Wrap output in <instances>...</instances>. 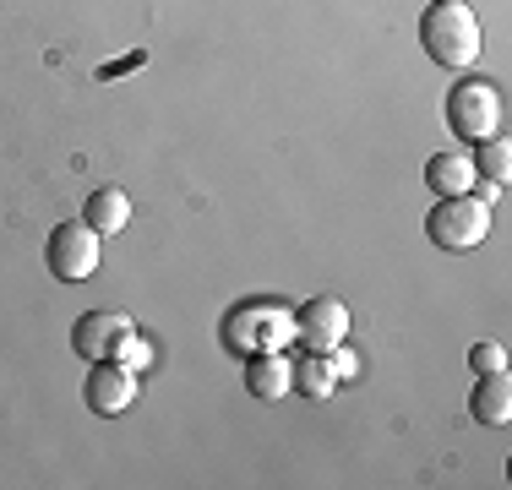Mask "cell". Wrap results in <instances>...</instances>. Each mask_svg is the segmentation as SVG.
I'll return each instance as SVG.
<instances>
[{
    "mask_svg": "<svg viewBox=\"0 0 512 490\" xmlns=\"http://www.w3.org/2000/svg\"><path fill=\"white\" fill-rule=\"evenodd\" d=\"M425 186L436 196H469V191H480V169H474L469 153H436L425 164Z\"/></svg>",
    "mask_w": 512,
    "mask_h": 490,
    "instance_id": "10",
    "label": "cell"
},
{
    "mask_svg": "<svg viewBox=\"0 0 512 490\" xmlns=\"http://www.w3.org/2000/svg\"><path fill=\"white\" fill-rule=\"evenodd\" d=\"M295 387H306V398H333L338 376H333V365H327V354H306V349H300V360H295Z\"/></svg>",
    "mask_w": 512,
    "mask_h": 490,
    "instance_id": "14",
    "label": "cell"
},
{
    "mask_svg": "<svg viewBox=\"0 0 512 490\" xmlns=\"http://www.w3.org/2000/svg\"><path fill=\"white\" fill-rule=\"evenodd\" d=\"M246 392L251 398H289L295 392V360L289 354H251L246 360Z\"/></svg>",
    "mask_w": 512,
    "mask_h": 490,
    "instance_id": "9",
    "label": "cell"
},
{
    "mask_svg": "<svg viewBox=\"0 0 512 490\" xmlns=\"http://www.w3.org/2000/svg\"><path fill=\"white\" fill-rule=\"evenodd\" d=\"M447 131L458 142H485L502 131V93L485 77H463L447 88Z\"/></svg>",
    "mask_w": 512,
    "mask_h": 490,
    "instance_id": "4",
    "label": "cell"
},
{
    "mask_svg": "<svg viewBox=\"0 0 512 490\" xmlns=\"http://www.w3.org/2000/svg\"><path fill=\"white\" fill-rule=\"evenodd\" d=\"M131 333H137V322H131L126 311H88L77 316V327H71V349L82 354V360H115L120 343H126Z\"/></svg>",
    "mask_w": 512,
    "mask_h": 490,
    "instance_id": "7",
    "label": "cell"
},
{
    "mask_svg": "<svg viewBox=\"0 0 512 490\" xmlns=\"http://www.w3.org/2000/svg\"><path fill=\"white\" fill-rule=\"evenodd\" d=\"M44 262H50V273L60 284H82V278L99 273V229L88 224V218H71V224H55L50 240H44Z\"/></svg>",
    "mask_w": 512,
    "mask_h": 490,
    "instance_id": "5",
    "label": "cell"
},
{
    "mask_svg": "<svg viewBox=\"0 0 512 490\" xmlns=\"http://www.w3.org/2000/svg\"><path fill=\"white\" fill-rule=\"evenodd\" d=\"M295 343L306 354H327L338 343H349V305L338 294H316L306 311H295Z\"/></svg>",
    "mask_w": 512,
    "mask_h": 490,
    "instance_id": "6",
    "label": "cell"
},
{
    "mask_svg": "<svg viewBox=\"0 0 512 490\" xmlns=\"http://www.w3.org/2000/svg\"><path fill=\"white\" fill-rule=\"evenodd\" d=\"M420 44L436 66L447 71H469L485 55V28L463 0H431L420 17Z\"/></svg>",
    "mask_w": 512,
    "mask_h": 490,
    "instance_id": "2",
    "label": "cell"
},
{
    "mask_svg": "<svg viewBox=\"0 0 512 490\" xmlns=\"http://www.w3.org/2000/svg\"><path fill=\"white\" fill-rule=\"evenodd\" d=\"M218 338L240 360H251V354H284V349H295V311L284 300H240L224 311Z\"/></svg>",
    "mask_w": 512,
    "mask_h": 490,
    "instance_id": "1",
    "label": "cell"
},
{
    "mask_svg": "<svg viewBox=\"0 0 512 490\" xmlns=\"http://www.w3.org/2000/svg\"><path fill=\"white\" fill-rule=\"evenodd\" d=\"M82 218H88L99 235H120V229L131 224V196L115 191V186H99V191H88V207H82Z\"/></svg>",
    "mask_w": 512,
    "mask_h": 490,
    "instance_id": "12",
    "label": "cell"
},
{
    "mask_svg": "<svg viewBox=\"0 0 512 490\" xmlns=\"http://www.w3.org/2000/svg\"><path fill=\"white\" fill-rule=\"evenodd\" d=\"M469 414L480 425H502L512 420V382H507V371H491V376H474V398H469Z\"/></svg>",
    "mask_w": 512,
    "mask_h": 490,
    "instance_id": "11",
    "label": "cell"
},
{
    "mask_svg": "<svg viewBox=\"0 0 512 490\" xmlns=\"http://www.w3.org/2000/svg\"><path fill=\"white\" fill-rule=\"evenodd\" d=\"M469 371L474 376L507 371V349H502V343H474V349H469Z\"/></svg>",
    "mask_w": 512,
    "mask_h": 490,
    "instance_id": "15",
    "label": "cell"
},
{
    "mask_svg": "<svg viewBox=\"0 0 512 490\" xmlns=\"http://www.w3.org/2000/svg\"><path fill=\"white\" fill-rule=\"evenodd\" d=\"M82 398H88L93 414H126L137 403V371L126 360H93L88 382H82Z\"/></svg>",
    "mask_w": 512,
    "mask_h": 490,
    "instance_id": "8",
    "label": "cell"
},
{
    "mask_svg": "<svg viewBox=\"0 0 512 490\" xmlns=\"http://www.w3.org/2000/svg\"><path fill=\"white\" fill-rule=\"evenodd\" d=\"M474 147H480V153H474V169H480L491 186H507V180H512V142L496 131V137H485V142H474Z\"/></svg>",
    "mask_w": 512,
    "mask_h": 490,
    "instance_id": "13",
    "label": "cell"
},
{
    "mask_svg": "<svg viewBox=\"0 0 512 490\" xmlns=\"http://www.w3.org/2000/svg\"><path fill=\"white\" fill-rule=\"evenodd\" d=\"M425 235L442 251H480L485 235H491V207H485L480 191L469 196H436L431 218H425Z\"/></svg>",
    "mask_w": 512,
    "mask_h": 490,
    "instance_id": "3",
    "label": "cell"
}]
</instances>
